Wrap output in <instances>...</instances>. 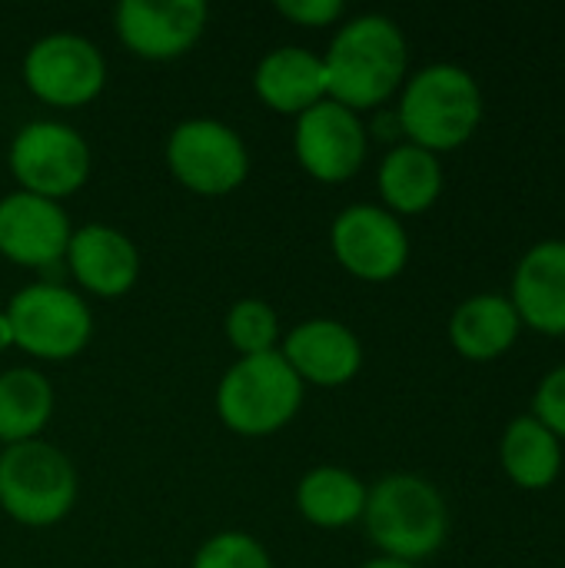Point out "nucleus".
I'll return each mask as SVG.
<instances>
[{"label": "nucleus", "mask_w": 565, "mask_h": 568, "mask_svg": "<svg viewBox=\"0 0 565 568\" xmlns=\"http://www.w3.org/2000/svg\"><path fill=\"white\" fill-rule=\"evenodd\" d=\"M323 70L330 100L356 113L383 110L386 100L406 83V33L386 13H356L336 27L323 53Z\"/></svg>", "instance_id": "obj_1"}, {"label": "nucleus", "mask_w": 565, "mask_h": 568, "mask_svg": "<svg viewBox=\"0 0 565 568\" xmlns=\"http://www.w3.org/2000/svg\"><path fill=\"white\" fill-rule=\"evenodd\" d=\"M370 542L386 559L413 562L436 556L450 536L443 493L416 473H390L366 493L363 519Z\"/></svg>", "instance_id": "obj_2"}, {"label": "nucleus", "mask_w": 565, "mask_h": 568, "mask_svg": "<svg viewBox=\"0 0 565 568\" xmlns=\"http://www.w3.org/2000/svg\"><path fill=\"white\" fill-rule=\"evenodd\" d=\"M396 116L406 143L446 153L476 133L483 120V93L470 70L456 63H430L406 77Z\"/></svg>", "instance_id": "obj_3"}, {"label": "nucleus", "mask_w": 565, "mask_h": 568, "mask_svg": "<svg viewBox=\"0 0 565 568\" xmlns=\"http://www.w3.org/2000/svg\"><path fill=\"white\" fill-rule=\"evenodd\" d=\"M303 399L306 386L286 366L280 349L260 356H236L213 393L220 423L243 439L283 433L300 416Z\"/></svg>", "instance_id": "obj_4"}, {"label": "nucleus", "mask_w": 565, "mask_h": 568, "mask_svg": "<svg viewBox=\"0 0 565 568\" xmlns=\"http://www.w3.org/2000/svg\"><path fill=\"white\" fill-rule=\"evenodd\" d=\"M77 496V466L60 446L30 439L0 449V513L17 526L50 529L73 513Z\"/></svg>", "instance_id": "obj_5"}, {"label": "nucleus", "mask_w": 565, "mask_h": 568, "mask_svg": "<svg viewBox=\"0 0 565 568\" xmlns=\"http://www.w3.org/2000/svg\"><path fill=\"white\" fill-rule=\"evenodd\" d=\"M13 349L40 363H67L93 339V310L83 293L63 283L37 280L20 286L3 306Z\"/></svg>", "instance_id": "obj_6"}, {"label": "nucleus", "mask_w": 565, "mask_h": 568, "mask_svg": "<svg viewBox=\"0 0 565 568\" xmlns=\"http://www.w3.org/2000/svg\"><path fill=\"white\" fill-rule=\"evenodd\" d=\"M7 166L17 190L63 203L87 186L93 150L73 123L60 116H37L20 123L10 136Z\"/></svg>", "instance_id": "obj_7"}, {"label": "nucleus", "mask_w": 565, "mask_h": 568, "mask_svg": "<svg viewBox=\"0 0 565 568\" xmlns=\"http://www.w3.org/2000/svg\"><path fill=\"white\" fill-rule=\"evenodd\" d=\"M170 176L196 196H230L250 176V146L243 133L216 116H186L163 140Z\"/></svg>", "instance_id": "obj_8"}, {"label": "nucleus", "mask_w": 565, "mask_h": 568, "mask_svg": "<svg viewBox=\"0 0 565 568\" xmlns=\"http://www.w3.org/2000/svg\"><path fill=\"white\" fill-rule=\"evenodd\" d=\"M20 80L30 97L53 110H80L107 90L110 63L90 37L77 30H53L27 47Z\"/></svg>", "instance_id": "obj_9"}, {"label": "nucleus", "mask_w": 565, "mask_h": 568, "mask_svg": "<svg viewBox=\"0 0 565 568\" xmlns=\"http://www.w3.org/2000/svg\"><path fill=\"white\" fill-rule=\"evenodd\" d=\"M366 153L370 133L363 113L330 97L293 120V156L300 170L316 183L336 186L353 180L363 170Z\"/></svg>", "instance_id": "obj_10"}, {"label": "nucleus", "mask_w": 565, "mask_h": 568, "mask_svg": "<svg viewBox=\"0 0 565 568\" xmlns=\"http://www.w3.org/2000/svg\"><path fill=\"white\" fill-rule=\"evenodd\" d=\"M333 260L363 283H390L410 263V233L380 203H350L330 223Z\"/></svg>", "instance_id": "obj_11"}, {"label": "nucleus", "mask_w": 565, "mask_h": 568, "mask_svg": "<svg viewBox=\"0 0 565 568\" xmlns=\"http://www.w3.org/2000/svg\"><path fill=\"white\" fill-rule=\"evenodd\" d=\"M210 7L203 0H123L113 10V30L127 53L150 63L186 57L206 33Z\"/></svg>", "instance_id": "obj_12"}, {"label": "nucleus", "mask_w": 565, "mask_h": 568, "mask_svg": "<svg viewBox=\"0 0 565 568\" xmlns=\"http://www.w3.org/2000/svg\"><path fill=\"white\" fill-rule=\"evenodd\" d=\"M73 223L63 203L10 190L0 196V256L20 270H47L63 263Z\"/></svg>", "instance_id": "obj_13"}, {"label": "nucleus", "mask_w": 565, "mask_h": 568, "mask_svg": "<svg viewBox=\"0 0 565 568\" xmlns=\"http://www.w3.org/2000/svg\"><path fill=\"white\" fill-rule=\"evenodd\" d=\"M280 356L300 376L303 386L336 389L360 376L363 343L360 336L333 316H306L280 339Z\"/></svg>", "instance_id": "obj_14"}, {"label": "nucleus", "mask_w": 565, "mask_h": 568, "mask_svg": "<svg viewBox=\"0 0 565 568\" xmlns=\"http://www.w3.org/2000/svg\"><path fill=\"white\" fill-rule=\"evenodd\" d=\"M63 263L77 283V293H90L97 300L127 296L143 270L140 250L130 240V233L110 223L73 226Z\"/></svg>", "instance_id": "obj_15"}, {"label": "nucleus", "mask_w": 565, "mask_h": 568, "mask_svg": "<svg viewBox=\"0 0 565 568\" xmlns=\"http://www.w3.org/2000/svg\"><path fill=\"white\" fill-rule=\"evenodd\" d=\"M253 93L270 113L296 120L300 113L326 100L323 53L300 43H280L266 50L253 67Z\"/></svg>", "instance_id": "obj_16"}, {"label": "nucleus", "mask_w": 565, "mask_h": 568, "mask_svg": "<svg viewBox=\"0 0 565 568\" xmlns=\"http://www.w3.org/2000/svg\"><path fill=\"white\" fill-rule=\"evenodd\" d=\"M519 320L546 336L565 333V240L536 243L513 273V296Z\"/></svg>", "instance_id": "obj_17"}, {"label": "nucleus", "mask_w": 565, "mask_h": 568, "mask_svg": "<svg viewBox=\"0 0 565 568\" xmlns=\"http://www.w3.org/2000/svg\"><path fill=\"white\" fill-rule=\"evenodd\" d=\"M376 186L383 210L393 216H420L443 193V163L416 143H396L380 160Z\"/></svg>", "instance_id": "obj_18"}, {"label": "nucleus", "mask_w": 565, "mask_h": 568, "mask_svg": "<svg viewBox=\"0 0 565 568\" xmlns=\"http://www.w3.org/2000/svg\"><path fill=\"white\" fill-rule=\"evenodd\" d=\"M370 486L343 466H313L296 479L293 506L316 529H346L363 519Z\"/></svg>", "instance_id": "obj_19"}, {"label": "nucleus", "mask_w": 565, "mask_h": 568, "mask_svg": "<svg viewBox=\"0 0 565 568\" xmlns=\"http://www.w3.org/2000/svg\"><path fill=\"white\" fill-rule=\"evenodd\" d=\"M519 326L523 320L506 296L480 293L460 303L456 313L450 316V339L460 356L486 363L513 349Z\"/></svg>", "instance_id": "obj_20"}, {"label": "nucleus", "mask_w": 565, "mask_h": 568, "mask_svg": "<svg viewBox=\"0 0 565 568\" xmlns=\"http://www.w3.org/2000/svg\"><path fill=\"white\" fill-rule=\"evenodd\" d=\"M57 409V389L37 366H10L0 373V446L43 439Z\"/></svg>", "instance_id": "obj_21"}, {"label": "nucleus", "mask_w": 565, "mask_h": 568, "mask_svg": "<svg viewBox=\"0 0 565 568\" xmlns=\"http://www.w3.org/2000/svg\"><path fill=\"white\" fill-rule=\"evenodd\" d=\"M500 459L519 489H549L563 469V446L536 416H519L503 433Z\"/></svg>", "instance_id": "obj_22"}, {"label": "nucleus", "mask_w": 565, "mask_h": 568, "mask_svg": "<svg viewBox=\"0 0 565 568\" xmlns=\"http://www.w3.org/2000/svg\"><path fill=\"white\" fill-rule=\"evenodd\" d=\"M223 336H226V343L233 346L236 356L273 353V349H280V339H283L280 313L260 296H243L226 310Z\"/></svg>", "instance_id": "obj_23"}, {"label": "nucleus", "mask_w": 565, "mask_h": 568, "mask_svg": "<svg viewBox=\"0 0 565 568\" xmlns=\"http://www.w3.org/2000/svg\"><path fill=\"white\" fill-rule=\"evenodd\" d=\"M190 568H273V556L253 532L223 529L200 542Z\"/></svg>", "instance_id": "obj_24"}, {"label": "nucleus", "mask_w": 565, "mask_h": 568, "mask_svg": "<svg viewBox=\"0 0 565 568\" xmlns=\"http://www.w3.org/2000/svg\"><path fill=\"white\" fill-rule=\"evenodd\" d=\"M533 416L556 436L565 439V366L553 369L539 389H536V399H533Z\"/></svg>", "instance_id": "obj_25"}, {"label": "nucleus", "mask_w": 565, "mask_h": 568, "mask_svg": "<svg viewBox=\"0 0 565 568\" xmlns=\"http://www.w3.org/2000/svg\"><path fill=\"white\" fill-rule=\"evenodd\" d=\"M276 13L286 17L296 27L306 30H320V27H333L346 17V3L343 0H280Z\"/></svg>", "instance_id": "obj_26"}, {"label": "nucleus", "mask_w": 565, "mask_h": 568, "mask_svg": "<svg viewBox=\"0 0 565 568\" xmlns=\"http://www.w3.org/2000/svg\"><path fill=\"white\" fill-rule=\"evenodd\" d=\"M366 133H373V136H380V140H400V136H403V126H400L396 110H393V113L376 110V120L366 126Z\"/></svg>", "instance_id": "obj_27"}, {"label": "nucleus", "mask_w": 565, "mask_h": 568, "mask_svg": "<svg viewBox=\"0 0 565 568\" xmlns=\"http://www.w3.org/2000/svg\"><path fill=\"white\" fill-rule=\"evenodd\" d=\"M7 349H13V333H10V320H7V313L0 310V356H3Z\"/></svg>", "instance_id": "obj_28"}, {"label": "nucleus", "mask_w": 565, "mask_h": 568, "mask_svg": "<svg viewBox=\"0 0 565 568\" xmlns=\"http://www.w3.org/2000/svg\"><path fill=\"white\" fill-rule=\"evenodd\" d=\"M360 568H420L413 566V562H400V559H386V556H380V559H370V562H363Z\"/></svg>", "instance_id": "obj_29"}, {"label": "nucleus", "mask_w": 565, "mask_h": 568, "mask_svg": "<svg viewBox=\"0 0 565 568\" xmlns=\"http://www.w3.org/2000/svg\"><path fill=\"white\" fill-rule=\"evenodd\" d=\"M0 449H3V446H0Z\"/></svg>", "instance_id": "obj_30"}]
</instances>
